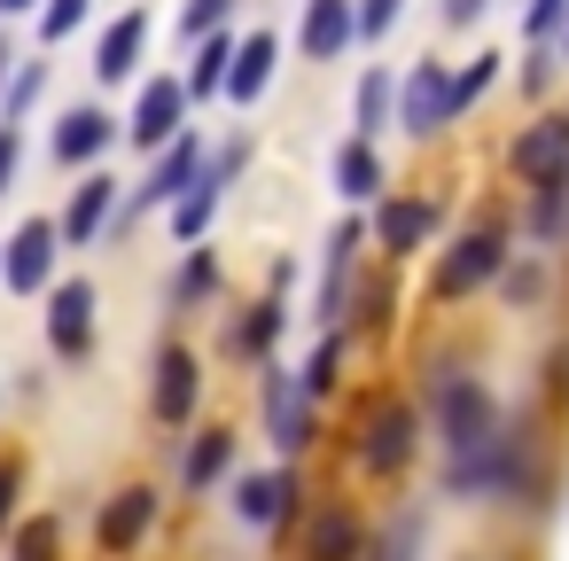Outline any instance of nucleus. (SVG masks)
I'll return each instance as SVG.
<instances>
[{
    "label": "nucleus",
    "instance_id": "obj_1",
    "mask_svg": "<svg viewBox=\"0 0 569 561\" xmlns=\"http://www.w3.org/2000/svg\"><path fill=\"white\" fill-rule=\"evenodd\" d=\"M429 421H437V437H445V460L483 452V444L499 437V405H491V390H483L476 374H437V382H429Z\"/></svg>",
    "mask_w": 569,
    "mask_h": 561
},
{
    "label": "nucleus",
    "instance_id": "obj_2",
    "mask_svg": "<svg viewBox=\"0 0 569 561\" xmlns=\"http://www.w3.org/2000/svg\"><path fill=\"white\" fill-rule=\"evenodd\" d=\"M522 483H530L522 437H491L483 452H460V460H445V491H452V499H515Z\"/></svg>",
    "mask_w": 569,
    "mask_h": 561
},
{
    "label": "nucleus",
    "instance_id": "obj_3",
    "mask_svg": "<svg viewBox=\"0 0 569 561\" xmlns=\"http://www.w3.org/2000/svg\"><path fill=\"white\" fill-rule=\"evenodd\" d=\"M413 452H421L413 405H406V398H375L367 421H359V460H367L375 475H398V468H413Z\"/></svg>",
    "mask_w": 569,
    "mask_h": 561
},
{
    "label": "nucleus",
    "instance_id": "obj_4",
    "mask_svg": "<svg viewBox=\"0 0 569 561\" xmlns=\"http://www.w3.org/2000/svg\"><path fill=\"white\" fill-rule=\"evenodd\" d=\"M196 172H203V141H196V133H172V141L157 149V164H149L141 196H133V203L118 211V227H133V219H141V211H157V203H172V196H180V188H188Z\"/></svg>",
    "mask_w": 569,
    "mask_h": 561
},
{
    "label": "nucleus",
    "instance_id": "obj_5",
    "mask_svg": "<svg viewBox=\"0 0 569 561\" xmlns=\"http://www.w3.org/2000/svg\"><path fill=\"white\" fill-rule=\"evenodd\" d=\"M460 110H452V71L445 63H413V79L398 87V126L406 133H445Z\"/></svg>",
    "mask_w": 569,
    "mask_h": 561
},
{
    "label": "nucleus",
    "instance_id": "obj_6",
    "mask_svg": "<svg viewBox=\"0 0 569 561\" xmlns=\"http://www.w3.org/2000/svg\"><path fill=\"white\" fill-rule=\"evenodd\" d=\"M48 343H56V359L94 351V281H56L48 289Z\"/></svg>",
    "mask_w": 569,
    "mask_h": 561
},
{
    "label": "nucleus",
    "instance_id": "obj_7",
    "mask_svg": "<svg viewBox=\"0 0 569 561\" xmlns=\"http://www.w3.org/2000/svg\"><path fill=\"white\" fill-rule=\"evenodd\" d=\"M157 530V491L149 483H126L110 507H102V522H94V545L110 553V561H126V553H141V538Z\"/></svg>",
    "mask_w": 569,
    "mask_h": 561
},
{
    "label": "nucleus",
    "instance_id": "obj_8",
    "mask_svg": "<svg viewBox=\"0 0 569 561\" xmlns=\"http://www.w3.org/2000/svg\"><path fill=\"white\" fill-rule=\"evenodd\" d=\"M196 398H203V367H196V351L188 343H164L157 351V390H149V405H157V421H188L196 413Z\"/></svg>",
    "mask_w": 569,
    "mask_h": 561
},
{
    "label": "nucleus",
    "instance_id": "obj_9",
    "mask_svg": "<svg viewBox=\"0 0 569 561\" xmlns=\"http://www.w3.org/2000/svg\"><path fill=\"white\" fill-rule=\"evenodd\" d=\"M56 219H24L17 227V242H9V258H0V273H9V289L17 297H32V289H48V273H56Z\"/></svg>",
    "mask_w": 569,
    "mask_h": 561
},
{
    "label": "nucleus",
    "instance_id": "obj_10",
    "mask_svg": "<svg viewBox=\"0 0 569 561\" xmlns=\"http://www.w3.org/2000/svg\"><path fill=\"white\" fill-rule=\"evenodd\" d=\"M110 211H118V180H110V172H87V180L71 188V203H63V219H56V242L87 250V242L110 227Z\"/></svg>",
    "mask_w": 569,
    "mask_h": 561
},
{
    "label": "nucleus",
    "instance_id": "obj_11",
    "mask_svg": "<svg viewBox=\"0 0 569 561\" xmlns=\"http://www.w3.org/2000/svg\"><path fill=\"white\" fill-rule=\"evenodd\" d=\"M499 227H483V234H468V242H452L445 250V266H437V297L452 304V297H468V289H483L491 273H499Z\"/></svg>",
    "mask_w": 569,
    "mask_h": 561
},
{
    "label": "nucleus",
    "instance_id": "obj_12",
    "mask_svg": "<svg viewBox=\"0 0 569 561\" xmlns=\"http://www.w3.org/2000/svg\"><path fill=\"white\" fill-rule=\"evenodd\" d=\"M180 118H188V94H180V79H149V87H141V102H133V126H126V141H133V149H164V141L180 133Z\"/></svg>",
    "mask_w": 569,
    "mask_h": 561
},
{
    "label": "nucleus",
    "instance_id": "obj_13",
    "mask_svg": "<svg viewBox=\"0 0 569 561\" xmlns=\"http://www.w3.org/2000/svg\"><path fill=\"white\" fill-rule=\"evenodd\" d=\"M507 164H515L522 180H561V172H569V118H538L530 133H515Z\"/></svg>",
    "mask_w": 569,
    "mask_h": 561
},
{
    "label": "nucleus",
    "instance_id": "obj_14",
    "mask_svg": "<svg viewBox=\"0 0 569 561\" xmlns=\"http://www.w3.org/2000/svg\"><path fill=\"white\" fill-rule=\"evenodd\" d=\"M141 48H149V9H126V17L102 32V48H94V79H102V87H126V79L141 71Z\"/></svg>",
    "mask_w": 569,
    "mask_h": 561
},
{
    "label": "nucleus",
    "instance_id": "obj_15",
    "mask_svg": "<svg viewBox=\"0 0 569 561\" xmlns=\"http://www.w3.org/2000/svg\"><path fill=\"white\" fill-rule=\"evenodd\" d=\"M289 507H297V475H289V468H273V475H242V483H234V514H242L250 530H281Z\"/></svg>",
    "mask_w": 569,
    "mask_h": 561
},
{
    "label": "nucleus",
    "instance_id": "obj_16",
    "mask_svg": "<svg viewBox=\"0 0 569 561\" xmlns=\"http://www.w3.org/2000/svg\"><path fill=\"white\" fill-rule=\"evenodd\" d=\"M429 234H437V203H421V196H390V203L375 211V242H382L390 258L421 250Z\"/></svg>",
    "mask_w": 569,
    "mask_h": 561
},
{
    "label": "nucleus",
    "instance_id": "obj_17",
    "mask_svg": "<svg viewBox=\"0 0 569 561\" xmlns=\"http://www.w3.org/2000/svg\"><path fill=\"white\" fill-rule=\"evenodd\" d=\"M359 553H367L359 514H351L343 499H328V507L312 514V530H305V561H359Z\"/></svg>",
    "mask_w": 569,
    "mask_h": 561
},
{
    "label": "nucleus",
    "instance_id": "obj_18",
    "mask_svg": "<svg viewBox=\"0 0 569 561\" xmlns=\"http://www.w3.org/2000/svg\"><path fill=\"white\" fill-rule=\"evenodd\" d=\"M273 63H281L273 32H250V40H234V56H227V87H219V94H234V102H258V94L273 87Z\"/></svg>",
    "mask_w": 569,
    "mask_h": 561
},
{
    "label": "nucleus",
    "instance_id": "obj_19",
    "mask_svg": "<svg viewBox=\"0 0 569 561\" xmlns=\"http://www.w3.org/2000/svg\"><path fill=\"white\" fill-rule=\"evenodd\" d=\"M351 40H359L351 0H305V56H312V63H336Z\"/></svg>",
    "mask_w": 569,
    "mask_h": 561
},
{
    "label": "nucleus",
    "instance_id": "obj_20",
    "mask_svg": "<svg viewBox=\"0 0 569 561\" xmlns=\"http://www.w3.org/2000/svg\"><path fill=\"white\" fill-rule=\"evenodd\" d=\"M110 149V110H71L63 126H56V157L63 164H94Z\"/></svg>",
    "mask_w": 569,
    "mask_h": 561
},
{
    "label": "nucleus",
    "instance_id": "obj_21",
    "mask_svg": "<svg viewBox=\"0 0 569 561\" xmlns=\"http://www.w3.org/2000/svg\"><path fill=\"white\" fill-rule=\"evenodd\" d=\"M336 196H343V203H375V196H382L375 141H343V149H336Z\"/></svg>",
    "mask_w": 569,
    "mask_h": 561
},
{
    "label": "nucleus",
    "instance_id": "obj_22",
    "mask_svg": "<svg viewBox=\"0 0 569 561\" xmlns=\"http://www.w3.org/2000/svg\"><path fill=\"white\" fill-rule=\"evenodd\" d=\"M351 250H359V227H336L328 266H320V320H343V304H351Z\"/></svg>",
    "mask_w": 569,
    "mask_h": 561
},
{
    "label": "nucleus",
    "instance_id": "obj_23",
    "mask_svg": "<svg viewBox=\"0 0 569 561\" xmlns=\"http://www.w3.org/2000/svg\"><path fill=\"white\" fill-rule=\"evenodd\" d=\"M211 219H219V180H211V172H196V180L172 196V234H180V242H196V234H211Z\"/></svg>",
    "mask_w": 569,
    "mask_h": 561
},
{
    "label": "nucleus",
    "instance_id": "obj_24",
    "mask_svg": "<svg viewBox=\"0 0 569 561\" xmlns=\"http://www.w3.org/2000/svg\"><path fill=\"white\" fill-rule=\"evenodd\" d=\"M227 468H234V437H227V429H203V437L188 444V460H180V483H188V491H211Z\"/></svg>",
    "mask_w": 569,
    "mask_h": 561
},
{
    "label": "nucleus",
    "instance_id": "obj_25",
    "mask_svg": "<svg viewBox=\"0 0 569 561\" xmlns=\"http://www.w3.org/2000/svg\"><path fill=\"white\" fill-rule=\"evenodd\" d=\"M390 110H398V87H390V71H367V79H359V141L390 133Z\"/></svg>",
    "mask_w": 569,
    "mask_h": 561
},
{
    "label": "nucleus",
    "instance_id": "obj_26",
    "mask_svg": "<svg viewBox=\"0 0 569 561\" xmlns=\"http://www.w3.org/2000/svg\"><path fill=\"white\" fill-rule=\"evenodd\" d=\"M273 343H281V304H250V320L234 328V351L242 359H273Z\"/></svg>",
    "mask_w": 569,
    "mask_h": 561
},
{
    "label": "nucleus",
    "instance_id": "obj_27",
    "mask_svg": "<svg viewBox=\"0 0 569 561\" xmlns=\"http://www.w3.org/2000/svg\"><path fill=\"white\" fill-rule=\"evenodd\" d=\"M421 538H429V522H421V507H406L390 530H382V545H375V561H421Z\"/></svg>",
    "mask_w": 569,
    "mask_h": 561
},
{
    "label": "nucleus",
    "instance_id": "obj_28",
    "mask_svg": "<svg viewBox=\"0 0 569 561\" xmlns=\"http://www.w3.org/2000/svg\"><path fill=\"white\" fill-rule=\"evenodd\" d=\"M227 56H234V40H203V63L188 71V87H180V94H196V102H211V94L227 87Z\"/></svg>",
    "mask_w": 569,
    "mask_h": 561
},
{
    "label": "nucleus",
    "instance_id": "obj_29",
    "mask_svg": "<svg viewBox=\"0 0 569 561\" xmlns=\"http://www.w3.org/2000/svg\"><path fill=\"white\" fill-rule=\"evenodd\" d=\"M336 367H343V343H336V335H320V343H312V359H305V374H297V390H305V398H328V390H336Z\"/></svg>",
    "mask_w": 569,
    "mask_h": 561
},
{
    "label": "nucleus",
    "instance_id": "obj_30",
    "mask_svg": "<svg viewBox=\"0 0 569 561\" xmlns=\"http://www.w3.org/2000/svg\"><path fill=\"white\" fill-rule=\"evenodd\" d=\"M40 87H48V63H24V71L9 79V87H0V126H17V118H24V110L40 102Z\"/></svg>",
    "mask_w": 569,
    "mask_h": 561
},
{
    "label": "nucleus",
    "instance_id": "obj_31",
    "mask_svg": "<svg viewBox=\"0 0 569 561\" xmlns=\"http://www.w3.org/2000/svg\"><path fill=\"white\" fill-rule=\"evenodd\" d=\"M211 289H219V258H211V250H188V266H180L172 297H180V304H203Z\"/></svg>",
    "mask_w": 569,
    "mask_h": 561
},
{
    "label": "nucleus",
    "instance_id": "obj_32",
    "mask_svg": "<svg viewBox=\"0 0 569 561\" xmlns=\"http://www.w3.org/2000/svg\"><path fill=\"white\" fill-rule=\"evenodd\" d=\"M398 17H406V0H351V24H359V40H382Z\"/></svg>",
    "mask_w": 569,
    "mask_h": 561
},
{
    "label": "nucleus",
    "instance_id": "obj_33",
    "mask_svg": "<svg viewBox=\"0 0 569 561\" xmlns=\"http://www.w3.org/2000/svg\"><path fill=\"white\" fill-rule=\"evenodd\" d=\"M273 444H281V452H305V444H312V398L289 405V413H273Z\"/></svg>",
    "mask_w": 569,
    "mask_h": 561
},
{
    "label": "nucleus",
    "instance_id": "obj_34",
    "mask_svg": "<svg viewBox=\"0 0 569 561\" xmlns=\"http://www.w3.org/2000/svg\"><path fill=\"white\" fill-rule=\"evenodd\" d=\"M87 24V0H48V9H40V40H71Z\"/></svg>",
    "mask_w": 569,
    "mask_h": 561
},
{
    "label": "nucleus",
    "instance_id": "obj_35",
    "mask_svg": "<svg viewBox=\"0 0 569 561\" xmlns=\"http://www.w3.org/2000/svg\"><path fill=\"white\" fill-rule=\"evenodd\" d=\"M491 79H499V56H476V63H468V71L452 79V110H468V102H476V94H483Z\"/></svg>",
    "mask_w": 569,
    "mask_h": 561
},
{
    "label": "nucleus",
    "instance_id": "obj_36",
    "mask_svg": "<svg viewBox=\"0 0 569 561\" xmlns=\"http://www.w3.org/2000/svg\"><path fill=\"white\" fill-rule=\"evenodd\" d=\"M17 561H56V522H48V514H32V522L17 530Z\"/></svg>",
    "mask_w": 569,
    "mask_h": 561
},
{
    "label": "nucleus",
    "instance_id": "obj_37",
    "mask_svg": "<svg viewBox=\"0 0 569 561\" xmlns=\"http://www.w3.org/2000/svg\"><path fill=\"white\" fill-rule=\"evenodd\" d=\"M227 9H234V0H188V9H180V32H188V40H203V32H219V24H227Z\"/></svg>",
    "mask_w": 569,
    "mask_h": 561
},
{
    "label": "nucleus",
    "instance_id": "obj_38",
    "mask_svg": "<svg viewBox=\"0 0 569 561\" xmlns=\"http://www.w3.org/2000/svg\"><path fill=\"white\" fill-rule=\"evenodd\" d=\"M17 172H24V133H17V126H0V196L17 188Z\"/></svg>",
    "mask_w": 569,
    "mask_h": 561
},
{
    "label": "nucleus",
    "instance_id": "obj_39",
    "mask_svg": "<svg viewBox=\"0 0 569 561\" xmlns=\"http://www.w3.org/2000/svg\"><path fill=\"white\" fill-rule=\"evenodd\" d=\"M17 491H24V460H0V530L17 522Z\"/></svg>",
    "mask_w": 569,
    "mask_h": 561
},
{
    "label": "nucleus",
    "instance_id": "obj_40",
    "mask_svg": "<svg viewBox=\"0 0 569 561\" xmlns=\"http://www.w3.org/2000/svg\"><path fill=\"white\" fill-rule=\"evenodd\" d=\"M538 289H546L538 266H515V273H507V304H538Z\"/></svg>",
    "mask_w": 569,
    "mask_h": 561
},
{
    "label": "nucleus",
    "instance_id": "obj_41",
    "mask_svg": "<svg viewBox=\"0 0 569 561\" xmlns=\"http://www.w3.org/2000/svg\"><path fill=\"white\" fill-rule=\"evenodd\" d=\"M483 17V0H445V24H476Z\"/></svg>",
    "mask_w": 569,
    "mask_h": 561
},
{
    "label": "nucleus",
    "instance_id": "obj_42",
    "mask_svg": "<svg viewBox=\"0 0 569 561\" xmlns=\"http://www.w3.org/2000/svg\"><path fill=\"white\" fill-rule=\"evenodd\" d=\"M24 9H32V0H0V17H24Z\"/></svg>",
    "mask_w": 569,
    "mask_h": 561
},
{
    "label": "nucleus",
    "instance_id": "obj_43",
    "mask_svg": "<svg viewBox=\"0 0 569 561\" xmlns=\"http://www.w3.org/2000/svg\"><path fill=\"white\" fill-rule=\"evenodd\" d=\"M9 63H17V56H9V40H0V87H9Z\"/></svg>",
    "mask_w": 569,
    "mask_h": 561
},
{
    "label": "nucleus",
    "instance_id": "obj_44",
    "mask_svg": "<svg viewBox=\"0 0 569 561\" xmlns=\"http://www.w3.org/2000/svg\"><path fill=\"white\" fill-rule=\"evenodd\" d=\"M561 63H569V17H561Z\"/></svg>",
    "mask_w": 569,
    "mask_h": 561
}]
</instances>
